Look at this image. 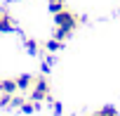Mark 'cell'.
Returning <instances> with one entry per match:
<instances>
[{"instance_id":"ba28073f","label":"cell","mask_w":120,"mask_h":116,"mask_svg":"<svg viewBox=\"0 0 120 116\" xmlns=\"http://www.w3.org/2000/svg\"><path fill=\"white\" fill-rule=\"evenodd\" d=\"M97 116H118V111H115L113 107H104V109H101Z\"/></svg>"},{"instance_id":"3957f363","label":"cell","mask_w":120,"mask_h":116,"mask_svg":"<svg viewBox=\"0 0 120 116\" xmlns=\"http://www.w3.org/2000/svg\"><path fill=\"white\" fill-rule=\"evenodd\" d=\"M17 90H19L17 81H12V78H5V81H0V92H5V95H14Z\"/></svg>"},{"instance_id":"9c48e42d","label":"cell","mask_w":120,"mask_h":116,"mask_svg":"<svg viewBox=\"0 0 120 116\" xmlns=\"http://www.w3.org/2000/svg\"><path fill=\"white\" fill-rule=\"evenodd\" d=\"M59 43H61V40H56V38H52V40L47 43V50H49V52H54V50H59Z\"/></svg>"},{"instance_id":"5b68a950","label":"cell","mask_w":120,"mask_h":116,"mask_svg":"<svg viewBox=\"0 0 120 116\" xmlns=\"http://www.w3.org/2000/svg\"><path fill=\"white\" fill-rule=\"evenodd\" d=\"M17 85H19V90H28V88L33 85V78H31V76H19V78H17Z\"/></svg>"},{"instance_id":"30bf717a","label":"cell","mask_w":120,"mask_h":116,"mask_svg":"<svg viewBox=\"0 0 120 116\" xmlns=\"http://www.w3.org/2000/svg\"><path fill=\"white\" fill-rule=\"evenodd\" d=\"M26 47H28V52H38V43H35V40H28Z\"/></svg>"},{"instance_id":"277c9868","label":"cell","mask_w":120,"mask_h":116,"mask_svg":"<svg viewBox=\"0 0 120 116\" xmlns=\"http://www.w3.org/2000/svg\"><path fill=\"white\" fill-rule=\"evenodd\" d=\"M0 31H3V33L12 31V17L7 12H0Z\"/></svg>"},{"instance_id":"8992f818","label":"cell","mask_w":120,"mask_h":116,"mask_svg":"<svg viewBox=\"0 0 120 116\" xmlns=\"http://www.w3.org/2000/svg\"><path fill=\"white\" fill-rule=\"evenodd\" d=\"M66 36H71V29H66V26H56V31H54V38H56V40H64Z\"/></svg>"},{"instance_id":"6da1fadb","label":"cell","mask_w":120,"mask_h":116,"mask_svg":"<svg viewBox=\"0 0 120 116\" xmlns=\"http://www.w3.org/2000/svg\"><path fill=\"white\" fill-rule=\"evenodd\" d=\"M54 24L56 26H66V29H75L78 26V17L73 14V12H68V10H61V12H56L54 14Z\"/></svg>"},{"instance_id":"52a82bcc","label":"cell","mask_w":120,"mask_h":116,"mask_svg":"<svg viewBox=\"0 0 120 116\" xmlns=\"http://www.w3.org/2000/svg\"><path fill=\"white\" fill-rule=\"evenodd\" d=\"M49 10L56 14V12H61L64 10V0H49Z\"/></svg>"},{"instance_id":"8fae6325","label":"cell","mask_w":120,"mask_h":116,"mask_svg":"<svg viewBox=\"0 0 120 116\" xmlns=\"http://www.w3.org/2000/svg\"><path fill=\"white\" fill-rule=\"evenodd\" d=\"M21 109H24V111H33L35 107H33V102H24V104H21Z\"/></svg>"},{"instance_id":"7a4b0ae2","label":"cell","mask_w":120,"mask_h":116,"mask_svg":"<svg viewBox=\"0 0 120 116\" xmlns=\"http://www.w3.org/2000/svg\"><path fill=\"white\" fill-rule=\"evenodd\" d=\"M47 92H49L47 81H45V78H38V81H35V88H33V92H31V97H33V102H40V99L47 97Z\"/></svg>"}]
</instances>
